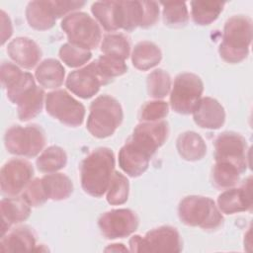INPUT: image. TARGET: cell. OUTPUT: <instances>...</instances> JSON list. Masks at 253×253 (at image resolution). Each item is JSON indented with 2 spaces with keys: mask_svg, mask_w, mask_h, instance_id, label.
I'll return each mask as SVG.
<instances>
[{
  "mask_svg": "<svg viewBox=\"0 0 253 253\" xmlns=\"http://www.w3.org/2000/svg\"><path fill=\"white\" fill-rule=\"evenodd\" d=\"M101 50L106 55L115 56L125 60L129 55V42L122 34L107 35L103 39Z\"/></svg>",
  "mask_w": 253,
  "mask_h": 253,
  "instance_id": "f546056e",
  "label": "cell"
},
{
  "mask_svg": "<svg viewBox=\"0 0 253 253\" xmlns=\"http://www.w3.org/2000/svg\"><path fill=\"white\" fill-rule=\"evenodd\" d=\"M124 118L120 103L113 97L102 95L96 98L91 106L87 120V129L98 138L112 135L122 124Z\"/></svg>",
  "mask_w": 253,
  "mask_h": 253,
  "instance_id": "3957f363",
  "label": "cell"
},
{
  "mask_svg": "<svg viewBox=\"0 0 253 253\" xmlns=\"http://www.w3.org/2000/svg\"><path fill=\"white\" fill-rule=\"evenodd\" d=\"M95 63L100 73L108 81H110L114 77L123 75L127 70V66L125 63V60L111 55H101L95 61Z\"/></svg>",
  "mask_w": 253,
  "mask_h": 253,
  "instance_id": "d590c367",
  "label": "cell"
},
{
  "mask_svg": "<svg viewBox=\"0 0 253 253\" xmlns=\"http://www.w3.org/2000/svg\"><path fill=\"white\" fill-rule=\"evenodd\" d=\"M92 54L90 50L74 45L70 42L63 44L59 49V57L70 67H78L90 60Z\"/></svg>",
  "mask_w": 253,
  "mask_h": 253,
  "instance_id": "e575fe53",
  "label": "cell"
},
{
  "mask_svg": "<svg viewBox=\"0 0 253 253\" xmlns=\"http://www.w3.org/2000/svg\"><path fill=\"white\" fill-rule=\"evenodd\" d=\"M159 7L153 1H119L118 20L120 29L132 31L136 27L147 28L156 23Z\"/></svg>",
  "mask_w": 253,
  "mask_h": 253,
  "instance_id": "9c48e42d",
  "label": "cell"
},
{
  "mask_svg": "<svg viewBox=\"0 0 253 253\" xmlns=\"http://www.w3.org/2000/svg\"><path fill=\"white\" fill-rule=\"evenodd\" d=\"M7 150L16 155L34 157L38 155L45 144L43 130L37 126L10 127L4 136Z\"/></svg>",
  "mask_w": 253,
  "mask_h": 253,
  "instance_id": "ba28073f",
  "label": "cell"
},
{
  "mask_svg": "<svg viewBox=\"0 0 253 253\" xmlns=\"http://www.w3.org/2000/svg\"><path fill=\"white\" fill-rule=\"evenodd\" d=\"M36 246V237L33 231L26 226L18 227L7 235H3L0 241V251L20 252L33 251Z\"/></svg>",
  "mask_w": 253,
  "mask_h": 253,
  "instance_id": "44dd1931",
  "label": "cell"
},
{
  "mask_svg": "<svg viewBox=\"0 0 253 253\" xmlns=\"http://www.w3.org/2000/svg\"><path fill=\"white\" fill-rule=\"evenodd\" d=\"M252 40V22L250 18L236 15L227 20L223 30L219 54L229 63H238L245 59Z\"/></svg>",
  "mask_w": 253,
  "mask_h": 253,
  "instance_id": "7a4b0ae2",
  "label": "cell"
},
{
  "mask_svg": "<svg viewBox=\"0 0 253 253\" xmlns=\"http://www.w3.org/2000/svg\"><path fill=\"white\" fill-rule=\"evenodd\" d=\"M204 84L201 78L193 73H182L174 81L170 95L172 109L179 114L188 115L193 112L201 99Z\"/></svg>",
  "mask_w": 253,
  "mask_h": 253,
  "instance_id": "30bf717a",
  "label": "cell"
},
{
  "mask_svg": "<svg viewBox=\"0 0 253 253\" xmlns=\"http://www.w3.org/2000/svg\"><path fill=\"white\" fill-rule=\"evenodd\" d=\"M0 21H1V44H4L5 42L11 37L13 33L12 23L8 15L4 12H0Z\"/></svg>",
  "mask_w": 253,
  "mask_h": 253,
  "instance_id": "60d3db41",
  "label": "cell"
},
{
  "mask_svg": "<svg viewBox=\"0 0 253 253\" xmlns=\"http://www.w3.org/2000/svg\"><path fill=\"white\" fill-rule=\"evenodd\" d=\"M215 161L226 162L235 166L241 173L248 166L247 143L243 136L236 132L221 133L214 142Z\"/></svg>",
  "mask_w": 253,
  "mask_h": 253,
  "instance_id": "7c38bea8",
  "label": "cell"
},
{
  "mask_svg": "<svg viewBox=\"0 0 253 253\" xmlns=\"http://www.w3.org/2000/svg\"><path fill=\"white\" fill-rule=\"evenodd\" d=\"M66 161V153L61 147L49 146L37 159V166L41 172L54 173L62 169Z\"/></svg>",
  "mask_w": 253,
  "mask_h": 253,
  "instance_id": "f1b7e54d",
  "label": "cell"
},
{
  "mask_svg": "<svg viewBox=\"0 0 253 253\" xmlns=\"http://www.w3.org/2000/svg\"><path fill=\"white\" fill-rule=\"evenodd\" d=\"M115 167L114 153L100 147L92 151L81 165V186L90 196L99 198L108 190Z\"/></svg>",
  "mask_w": 253,
  "mask_h": 253,
  "instance_id": "6da1fadb",
  "label": "cell"
},
{
  "mask_svg": "<svg viewBox=\"0 0 253 253\" xmlns=\"http://www.w3.org/2000/svg\"><path fill=\"white\" fill-rule=\"evenodd\" d=\"M105 251H127V249L123 244H111L105 249Z\"/></svg>",
  "mask_w": 253,
  "mask_h": 253,
  "instance_id": "b9f144b4",
  "label": "cell"
},
{
  "mask_svg": "<svg viewBox=\"0 0 253 253\" xmlns=\"http://www.w3.org/2000/svg\"><path fill=\"white\" fill-rule=\"evenodd\" d=\"M45 109L51 117L69 126H78L84 121V106L64 90L48 93L45 98Z\"/></svg>",
  "mask_w": 253,
  "mask_h": 253,
  "instance_id": "8fae6325",
  "label": "cell"
},
{
  "mask_svg": "<svg viewBox=\"0 0 253 253\" xmlns=\"http://www.w3.org/2000/svg\"><path fill=\"white\" fill-rule=\"evenodd\" d=\"M98 225L106 238H124L137 228L138 219L132 211L118 209L103 213L99 218Z\"/></svg>",
  "mask_w": 253,
  "mask_h": 253,
  "instance_id": "5bb4252c",
  "label": "cell"
},
{
  "mask_svg": "<svg viewBox=\"0 0 253 253\" xmlns=\"http://www.w3.org/2000/svg\"><path fill=\"white\" fill-rule=\"evenodd\" d=\"M22 197L32 207L42 206L48 200L43 189L42 179H35L31 181L24 190Z\"/></svg>",
  "mask_w": 253,
  "mask_h": 253,
  "instance_id": "74e56055",
  "label": "cell"
},
{
  "mask_svg": "<svg viewBox=\"0 0 253 253\" xmlns=\"http://www.w3.org/2000/svg\"><path fill=\"white\" fill-rule=\"evenodd\" d=\"M30 207L23 197H10L1 201L2 236L5 235V232L12 224L24 221L29 217L31 212Z\"/></svg>",
  "mask_w": 253,
  "mask_h": 253,
  "instance_id": "ffe728a7",
  "label": "cell"
},
{
  "mask_svg": "<svg viewBox=\"0 0 253 253\" xmlns=\"http://www.w3.org/2000/svg\"><path fill=\"white\" fill-rule=\"evenodd\" d=\"M180 219L187 225L204 229H214L222 222V215L215 203L202 196L184 198L178 208Z\"/></svg>",
  "mask_w": 253,
  "mask_h": 253,
  "instance_id": "277c9868",
  "label": "cell"
},
{
  "mask_svg": "<svg viewBox=\"0 0 253 253\" xmlns=\"http://www.w3.org/2000/svg\"><path fill=\"white\" fill-rule=\"evenodd\" d=\"M36 86L34 77L29 72H23V74L9 87L7 88V97L9 100L18 104L19 101L31 90H33Z\"/></svg>",
  "mask_w": 253,
  "mask_h": 253,
  "instance_id": "8d00e7d4",
  "label": "cell"
},
{
  "mask_svg": "<svg viewBox=\"0 0 253 253\" xmlns=\"http://www.w3.org/2000/svg\"><path fill=\"white\" fill-rule=\"evenodd\" d=\"M22 74L21 69L13 63L3 62L1 64V82L5 89L9 88Z\"/></svg>",
  "mask_w": 253,
  "mask_h": 253,
  "instance_id": "ab89813d",
  "label": "cell"
},
{
  "mask_svg": "<svg viewBox=\"0 0 253 253\" xmlns=\"http://www.w3.org/2000/svg\"><path fill=\"white\" fill-rule=\"evenodd\" d=\"M9 56L20 66L33 68L41 59L42 51L39 45L29 38H16L7 46Z\"/></svg>",
  "mask_w": 253,
  "mask_h": 253,
  "instance_id": "d6986e66",
  "label": "cell"
},
{
  "mask_svg": "<svg viewBox=\"0 0 253 253\" xmlns=\"http://www.w3.org/2000/svg\"><path fill=\"white\" fill-rule=\"evenodd\" d=\"M163 5V20L169 27H182L188 23L189 14L184 2H166Z\"/></svg>",
  "mask_w": 253,
  "mask_h": 253,
  "instance_id": "d6a6232c",
  "label": "cell"
},
{
  "mask_svg": "<svg viewBox=\"0 0 253 253\" xmlns=\"http://www.w3.org/2000/svg\"><path fill=\"white\" fill-rule=\"evenodd\" d=\"M223 2L215 1H192V17L198 25H210L221 13Z\"/></svg>",
  "mask_w": 253,
  "mask_h": 253,
  "instance_id": "83f0119b",
  "label": "cell"
},
{
  "mask_svg": "<svg viewBox=\"0 0 253 253\" xmlns=\"http://www.w3.org/2000/svg\"><path fill=\"white\" fill-rule=\"evenodd\" d=\"M170 88L171 78L166 71L162 69H156L148 75L147 90L149 96L156 99L164 98L169 93Z\"/></svg>",
  "mask_w": 253,
  "mask_h": 253,
  "instance_id": "836d02e7",
  "label": "cell"
},
{
  "mask_svg": "<svg viewBox=\"0 0 253 253\" xmlns=\"http://www.w3.org/2000/svg\"><path fill=\"white\" fill-rule=\"evenodd\" d=\"M109 81L100 73L95 61L87 66L71 72L66 79V87L80 98L88 99Z\"/></svg>",
  "mask_w": 253,
  "mask_h": 253,
  "instance_id": "9a60e30c",
  "label": "cell"
},
{
  "mask_svg": "<svg viewBox=\"0 0 253 253\" xmlns=\"http://www.w3.org/2000/svg\"><path fill=\"white\" fill-rule=\"evenodd\" d=\"M42 183L47 199L53 201L67 199L73 191L71 180L61 173L47 174L42 178Z\"/></svg>",
  "mask_w": 253,
  "mask_h": 253,
  "instance_id": "d4e9b609",
  "label": "cell"
},
{
  "mask_svg": "<svg viewBox=\"0 0 253 253\" xmlns=\"http://www.w3.org/2000/svg\"><path fill=\"white\" fill-rule=\"evenodd\" d=\"M179 232L172 226H160L148 231L144 236L134 235L129 239L131 252L178 253L182 250Z\"/></svg>",
  "mask_w": 253,
  "mask_h": 253,
  "instance_id": "5b68a950",
  "label": "cell"
},
{
  "mask_svg": "<svg viewBox=\"0 0 253 253\" xmlns=\"http://www.w3.org/2000/svg\"><path fill=\"white\" fill-rule=\"evenodd\" d=\"M38 82L45 88H57L63 83L65 70L62 64L53 58L43 60L36 70Z\"/></svg>",
  "mask_w": 253,
  "mask_h": 253,
  "instance_id": "603a6c76",
  "label": "cell"
},
{
  "mask_svg": "<svg viewBox=\"0 0 253 253\" xmlns=\"http://www.w3.org/2000/svg\"><path fill=\"white\" fill-rule=\"evenodd\" d=\"M44 92L40 87H35L27 93L17 104L18 117L21 121H29L40 114L43 104Z\"/></svg>",
  "mask_w": 253,
  "mask_h": 253,
  "instance_id": "484cf974",
  "label": "cell"
},
{
  "mask_svg": "<svg viewBox=\"0 0 253 253\" xmlns=\"http://www.w3.org/2000/svg\"><path fill=\"white\" fill-rule=\"evenodd\" d=\"M252 178L249 177L240 188L227 189L218 196V209L223 213L231 214L235 212L251 210L252 207Z\"/></svg>",
  "mask_w": 253,
  "mask_h": 253,
  "instance_id": "e0dca14e",
  "label": "cell"
},
{
  "mask_svg": "<svg viewBox=\"0 0 253 253\" xmlns=\"http://www.w3.org/2000/svg\"><path fill=\"white\" fill-rule=\"evenodd\" d=\"M84 4V1H32L26 9L27 21L36 30H48L53 27L57 18Z\"/></svg>",
  "mask_w": 253,
  "mask_h": 253,
  "instance_id": "8992f818",
  "label": "cell"
},
{
  "mask_svg": "<svg viewBox=\"0 0 253 253\" xmlns=\"http://www.w3.org/2000/svg\"><path fill=\"white\" fill-rule=\"evenodd\" d=\"M154 153L145 142L131 135L120 150L119 164L130 177H138L145 172Z\"/></svg>",
  "mask_w": 253,
  "mask_h": 253,
  "instance_id": "4fadbf2b",
  "label": "cell"
},
{
  "mask_svg": "<svg viewBox=\"0 0 253 253\" xmlns=\"http://www.w3.org/2000/svg\"><path fill=\"white\" fill-rule=\"evenodd\" d=\"M240 174L241 172L235 166L226 162L215 161L212 178L216 187L228 189L238 182Z\"/></svg>",
  "mask_w": 253,
  "mask_h": 253,
  "instance_id": "4dcf8cb0",
  "label": "cell"
},
{
  "mask_svg": "<svg viewBox=\"0 0 253 253\" xmlns=\"http://www.w3.org/2000/svg\"><path fill=\"white\" fill-rule=\"evenodd\" d=\"M162 58V53L159 47L153 42L144 41L138 42L131 54L132 64L139 70H148L156 66Z\"/></svg>",
  "mask_w": 253,
  "mask_h": 253,
  "instance_id": "cb8c5ba5",
  "label": "cell"
},
{
  "mask_svg": "<svg viewBox=\"0 0 253 253\" xmlns=\"http://www.w3.org/2000/svg\"><path fill=\"white\" fill-rule=\"evenodd\" d=\"M34 169L30 162L24 159H11L1 169V190L8 197L18 195L30 182Z\"/></svg>",
  "mask_w": 253,
  "mask_h": 253,
  "instance_id": "2e32d148",
  "label": "cell"
},
{
  "mask_svg": "<svg viewBox=\"0 0 253 253\" xmlns=\"http://www.w3.org/2000/svg\"><path fill=\"white\" fill-rule=\"evenodd\" d=\"M61 29L65 32L70 43L88 50L95 48L102 38L97 22L83 12L66 16L61 22Z\"/></svg>",
  "mask_w": 253,
  "mask_h": 253,
  "instance_id": "52a82bcc",
  "label": "cell"
},
{
  "mask_svg": "<svg viewBox=\"0 0 253 253\" xmlns=\"http://www.w3.org/2000/svg\"><path fill=\"white\" fill-rule=\"evenodd\" d=\"M177 150L180 156L188 161L202 159L207 153V145L203 137L194 131H186L177 139Z\"/></svg>",
  "mask_w": 253,
  "mask_h": 253,
  "instance_id": "7402d4cb",
  "label": "cell"
},
{
  "mask_svg": "<svg viewBox=\"0 0 253 253\" xmlns=\"http://www.w3.org/2000/svg\"><path fill=\"white\" fill-rule=\"evenodd\" d=\"M128 180L122 173L115 172L108 187L107 201L111 205H122L128 197Z\"/></svg>",
  "mask_w": 253,
  "mask_h": 253,
  "instance_id": "1f68e13d",
  "label": "cell"
},
{
  "mask_svg": "<svg viewBox=\"0 0 253 253\" xmlns=\"http://www.w3.org/2000/svg\"><path fill=\"white\" fill-rule=\"evenodd\" d=\"M168 104L164 101L147 102L141 109L140 119L144 122H158L168 114Z\"/></svg>",
  "mask_w": 253,
  "mask_h": 253,
  "instance_id": "f35d334b",
  "label": "cell"
},
{
  "mask_svg": "<svg viewBox=\"0 0 253 253\" xmlns=\"http://www.w3.org/2000/svg\"><path fill=\"white\" fill-rule=\"evenodd\" d=\"M192 113L195 123L208 129H217L225 121L223 107L218 101L211 97L200 99Z\"/></svg>",
  "mask_w": 253,
  "mask_h": 253,
  "instance_id": "ac0fdd59",
  "label": "cell"
},
{
  "mask_svg": "<svg viewBox=\"0 0 253 253\" xmlns=\"http://www.w3.org/2000/svg\"><path fill=\"white\" fill-rule=\"evenodd\" d=\"M91 11L95 18L107 31H116L120 29L118 20V2L117 1H99L92 5Z\"/></svg>",
  "mask_w": 253,
  "mask_h": 253,
  "instance_id": "4316f807",
  "label": "cell"
}]
</instances>
